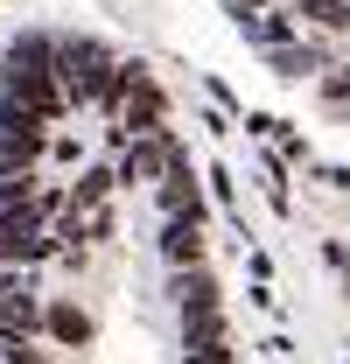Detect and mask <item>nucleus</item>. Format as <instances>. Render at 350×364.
I'll use <instances>...</instances> for the list:
<instances>
[{
    "label": "nucleus",
    "mask_w": 350,
    "mask_h": 364,
    "mask_svg": "<svg viewBox=\"0 0 350 364\" xmlns=\"http://www.w3.org/2000/svg\"><path fill=\"white\" fill-rule=\"evenodd\" d=\"M175 322H182V364H231V322L211 267L175 273Z\"/></svg>",
    "instance_id": "1"
},
{
    "label": "nucleus",
    "mask_w": 350,
    "mask_h": 364,
    "mask_svg": "<svg viewBox=\"0 0 350 364\" xmlns=\"http://www.w3.org/2000/svg\"><path fill=\"white\" fill-rule=\"evenodd\" d=\"M98 105H105V112H120V119H127V134L169 127V98H161V85L147 77V63H127V56H120V70H112V85H105Z\"/></svg>",
    "instance_id": "2"
},
{
    "label": "nucleus",
    "mask_w": 350,
    "mask_h": 364,
    "mask_svg": "<svg viewBox=\"0 0 350 364\" xmlns=\"http://www.w3.org/2000/svg\"><path fill=\"white\" fill-rule=\"evenodd\" d=\"M56 252V225H49V203H28V210H7L0 218V267L28 273Z\"/></svg>",
    "instance_id": "3"
},
{
    "label": "nucleus",
    "mask_w": 350,
    "mask_h": 364,
    "mask_svg": "<svg viewBox=\"0 0 350 364\" xmlns=\"http://www.w3.org/2000/svg\"><path fill=\"white\" fill-rule=\"evenodd\" d=\"M175 161H189V154H182V140H175L169 127H147V134H127L120 176H127V182H161Z\"/></svg>",
    "instance_id": "4"
},
{
    "label": "nucleus",
    "mask_w": 350,
    "mask_h": 364,
    "mask_svg": "<svg viewBox=\"0 0 350 364\" xmlns=\"http://www.w3.org/2000/svg\"><path fill=\"white\" fill-rule=\"evenodd\" d=\"M266 63L280 70V77H322L329 63H336V43H315V36H287V43L260 49Z\"/></svg>",
    "instance_id": "5"
},
{
    "label": "nucleus",
    "mask_w": 350,
    "mask_h": 364,
    "mask_svg": "<svg viewBox=\"0 0 350 364\" xmlns=\"http://www.w3.org/2000/svg\"><path fill=\"white\" fill-rule=\"evenodd\" d=\"M161 267H203V218H161Z\"/></svg>",
    "instance_id": "6"
},
{
    "label": "nucleus",
    "mask_w": 350,
    "mask_h": 364,
    "mask_svg": "<svg viewBox=\"0 0 350 364\" xmlns=\"http://www.w3.org/2000/svg\"><path fill=\"white\" fill-rule=\"evenodd\" d=\"M43 336H49V343H85L91 316L78 309V301H43Z\"/></svg>",
    "instance_id": "7"
},
{
    "label": "nucleus",
    "mask_w": 350,
    "mask_h": 364,
    "mask_svg": "<svg viewBox=\"0 0 350 364\" xmlns=\"http://www.w3.org/2000/svg\"><path fill=\"white\" fill-rule=\"evenodd\" d=\"M315 91H322V98H329L336 112H350V63H329V70L315 77Z\"/></svg>",
    "instance_id": "8"
},
{
    "label": "nucleus",
    "mask_w": 350,
    "mask_h": 364,
    "mask_svg": "<svg viewBox=\"0 0 350 364\" xmlns=\"http://www.w3.org/2000/svg\"><path fill=\"white\" fill-rule=\"evenodd\" d=\"M260 7H273V0H224V14L238 21V14H260Z\"/></svg>",
    "instance_id": "9"
}]
</instances>
